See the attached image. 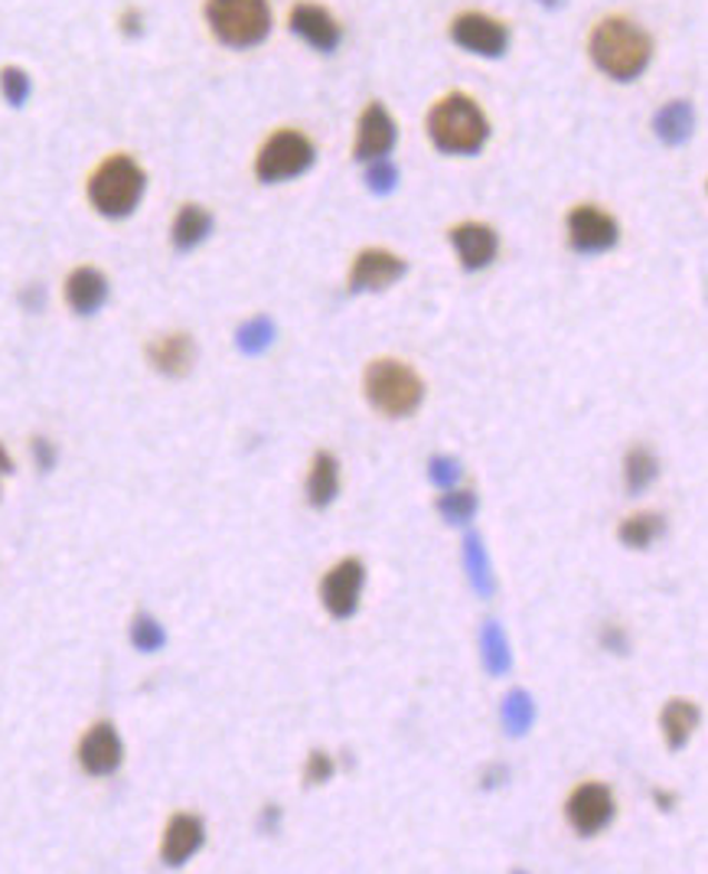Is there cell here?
Wrapping results in <instances>:
<instances>
[{
  "instance_id": "obj_1",
  "label": "cell",
  "mask_w": 708,
  "mask_h": 874,
  "mask_svg": "<svg viewBox=\"0 0 708 874\" xmlns=\"http://www.w3.org/2000/svg\"><path fill=\"white\" fill-rule=\"evenodd\" d=\"M588 52L607 79L634 82L647 72L654 59V40L640 23L627 17H605L588 40Z\"/></svg>"
},
{
  "instance_id": "obj_2",
  "label": "cell",
  "mask_w": 708,
  "mask_h": 874,
  "mask_svg": "<svg viewBox=\"0 0 708 874\" xmlns=\"http://www.w3.org/2000/svg\"><path fill=\"white\" fill-rule=\"evenodd\" d=\"M428 135L441 153L451 157H473L480 153L490 138V121L483 108L463 92L445 96L428 115Z\"/></svg>"
},
{
  "instance_id": "obj_3",
  "label": "cell",
  "mask_w": 708,
  "mask_h": 874,
  "mask_svg": "<svg viewBox=\"0 0 708 874\" xmlns=\"http://www.w3.org/2000/svg\"><path fill=\"white\" fill-rule=\"evenodd\" d=\"M144 187H148V177L138 167V160H131L128 153H114V157H104L96 167V173L89 177V199L101 216L124 219L138 209Z\"/></svg>"
},
{
  "instance_id": "obj_4",
  "label": "cell",
  "mask_w": 708,
  "mask_h": 874,
  "mask_svg": "<svg viewBox=\"0 0 708 874\" xmlns=\"http://www.w3.org/2000/svg\"><path fill=\"white\" fill-rule=\"evenodd\" d=\"M366 398L376 411L389 418H408L421 408L425 383L421 376L399 359H376L366 369Z\"/></svg>"
},
{
  "instance_id": "obj_5",
  "label": "cell",
  "mask_w": 708,
  "mask_h": 874,
  "mask_svg": "<svg viewBox=\"0 0 708 874\" xmlns=\"http://www.w3.org/2000/svg\"><path fill=\"white\" fill-rule=\"evenodd\" d=\"M206 23L219 43L252 49L271 33L268 0H206Z\"/></svg>"
},
{
  "instance_id": "obj_6",
  "label": "cell",
  "mask_w": 708,
  "mask_h": 874,
  "mask_svg": "<svg viewBox=\"0 0 708 874\" xmlns=\"http://www.w3.org/2000/svg\"><path fill=\"white\" fill-rule=\"evenodd\" d=\"M317 150L310 145V138H303L301 131H275L255 157V177L261 183H285L307 173L313 167Z\"/></svg>"
},
{
  "instance_id": "obj_7",
  "label": "cell",
  "mask_w": 708,
  "mask_h": 874,
  "mask_svg": "<svg viewBox=\"0 0 708 874\" xmlns=\"http://www.w3.org/2000/svg\"><path fill=\"white\" fill-rule=\"evenodd\" d=\"M614 813H617V803H614V793L607 789L605 783H581L568 803H565V816H568V826L575 828L578 835H598L614 823Z\"/></svg>"
},
{
  "instance_id": "obj_8",
  "label": "cell",
  "mask_w": 708,
  "mask_h": 874,
  "mask_svg": "<svg viewBox=\"0 0 708 874\" xmlns=\"http://www.w3.org/2000/svg\"><path fill=\"white\" fill-rule=\"evenodd\" d=\"M620 239L617 219L598 206H575L568 212V245L578 255H601Z\"/></svg>"
},
{
  "instance_id": "obj_9",
  "label": "cell",
  "mask_w": 708,
  "mask_h": 874,
  "mask_svg": "<svg viewBox=\"0 0 708 874\" xmlns=\"http://www.w3.org/2000/svg\"><path fill=\"white\" fill-rule=\"evenodd\" d=\"M451 40H455L460 49L473 52V56L497 59V56H503L506 47H509V27L500 23L497 17H490V13L467 10V13H460L455 23H451Z\"/></svg>"
},
{
  "instance_id": "obj_10",
  "label": "cell",
  "mask_w": 708,
  "mask_h": 874,
  "mask_svg": "<svg viewBox=\"0 0 708 874\" xmlns=\"http://www.w3.org/2000/svg\"><path fill=\"white\" fill-rule=\"evenodd\" d=\"M362 584H366V565L359 558H343L340 565H333L323 575L320 597H323V607L330 610V617H337V620L353 617L359 597H362Z\"/></svg>"
},
{
  "instance_id": "obj_11",
  "label": "cell",
  "mask_w": 708,
  "mask_h": 874,
  "mask_svg": "<svg viewBox=\"0 0 708 874\" xmlns=\"http://www.w3.org/2000/svg\"><path fill=\"white\" fill-rule=\"evenodd\" d=\"M405 271H408L405 258L386 251V248H366V251L356 255L353 275H350V294L386 291V288H392L402 278Z\"/></svg>"
},
{
  "instance_id": "obj_12",
  "label": "cell",
  "mask_w": 708,
  "mask_h": 874,
  "mask_svg": "<svg viewBox=\"0 0 708 874\" xmlns=\"http://www.w3.org/2000/svg\"><path fill=\"white\" fill-rule=\"evenodd\" d=\"M396 121L392 115L386 111L382 101H372L362 118H359V131H356V160L369 163V160H379V157H389V150L396 147Z\"/></svg>"
},
{
  "instance_id": "obj_13",
  "label": "cell",
  "mask_w": 708,
  "mask_h": 874,
  "mask_svg": "<svg viewBox=\"0 0 708 874\" xmlns=\"http://www.w3.org/2000/svg\"><path fill=\"white\" fill-rule=\"evenodd\" d=\"M121 757H124L121 737L108 722H99V725H92V728L86 731V737L79 744V764H82L86 774L108 777V774H114L121 767Z\"/></svg>"
},
{
  "instance_id": "obj_14",
  "label": "cell",
  "mask_w": 708,
  "mask_h": 874,
  "mask_svg": "<svg viewBox=\"0 0 708 874\" xmlns=\"http://www.w3.org/2000/svg\"><path fill=\"white\" fill-rule=\"evenodd\" d=\"M291 30L301 37L307 47H313L317 52H333L343 40V30L337 23V17L317 3H298L288 17Z\"/></svg>"
},
{
  "instance_id": "obj_15",
  "label": "cell",
  "mask_w": 708,
  "mask_h": 874,
  "mask_svg": "<svg viewBox=\"0 0 708 874\" xmlns=\"http://www.w3.org/2000/svg\"><path fill=\"white\" fill-rule=\"evenodd\" d=\"M451 245L460 255V265L467 271H483L493 265L497 251H500V239L490 226L483 222H460L451 229Z\"/></svg>"
},
{
  "instance_id": "obj_16",
  "label": "cell",
  "mask_w": 708,
  "mask_h": 874,
  "mask_svg": "<svg viewBox=\"0 0 708 874\" xmlns=\"http://www.w3.org/2000/svg\"><path fill=\"white\" fill-rule=\"evenodd\" d=\"M206 842V828L202 820L190 816V813H177L167 828H163V845H160V855L170 868H180L183 862H190Z\"/></svg>"
},
{
  "instance_id": "obj_17",
  "label": "cell",
  "mask_w": 708,
  "mask_h": 874,
  "mask_svg": "<svg viewBox=\"0 0 708 874\" xmlns=\"http://www.w3.org/2000/svg\"><path fill=\"white\" fill-rule=\"evenodd\" d=\"M148 359L160 376L183 379L197 362V342L190 334H167L148 346Z\"/></svg>"
},
{
  "instance_id": "obj_18",
  "label": "cell",
  "mask_w": 708,
  "mask_h": 874,
  "mask_svg": "<svg viewBox=\"0 0 708 874\" xmlns=\"http://www.w3.org/2000/svg\"><path fill=\"white\" fill-rule=\"evenodd\" d=\"M66 300L69 307L79 314V317H92L99 314L101 304L108 300V278L101 275L99 268H76L69 278H66Z\"/></svg>"
},
{
  "instance_id": "obj_19",
  "label": "cell",
  "mask_w": 708,
  "mask_h": 874,
  "mask_svg": "<svg viewBox=\"0 0 708 874\" xmlns=\"http://www.w3.org/2000/svg\"><path fill=\"white\" fill-rule=\"evenodd\" d=\"M340 493V464L333 454L320 450L310 464V474H307V503L313 509H327Z\"/></svg>"
},
{
  "instance_id": "obj_20",
  "label": "cell",
  "mask_w": 708,
  "mask_h": 874,
  "mask_svg": "<svg viewBox=\"0 0 708 874\" xmlns=\"http://www.w3.org/2000/svg\"><path fill=\"white\" fill-rule=\"evenodd\" d=\"M699 722H702V712H699V705H696V702L672 698V702L662 708V718H659V725H662V734H666V744H669V751H682V747L689 744V737H692V734H696V728H699Z\"/></svg>"
},
{
  "instance_id": "obj_21",
  "label": "cell",
  "mask_w": 708,
  "mask_h": 874,
  "mask_svg": "<svg viewBox=\"0 0 708 874\" xmlns=\"http://www.w3.org/2000/svg\"><path fill=\"white\" fill-rule=\"evenodd\" d=\"M209 232H212V216L202 206H197V202L180 206V212L173 219V229H170L177 251H193L197 245L206 242Z\"/></svg>"
},
{
  "instance_id": "obj_22",
  "label": "cell",
  "mask_w": 708,
  "mask_h": 874,
  "mask_svg": "<svg viewBox=\"0 0 708 874\" xmlns=\"http://www.w3.org/2000/svg\"><path fill=\"white\" fill-rule=\"evenodd\" d=\"M654 131H657L659 141L669 147L689 141V135H692V108L686 101L662 105L657 111V118H654Z\"/></svg>"
},
{
  "instance_id": "obj_23",
  "label": "cell",
  "mask_w": 708,
  "mask_h": 874,
  "mask_svg": "<svg viewBox=\"0 0 708 874\" xmlns=\"http://www.w3.org/2000/svg\"><path fill=\"white\" fill-rule=\"evenodd\" d=\"M657 477L659 460L650 447H634V450H627V457H624V484H627L630 496H640L644 489H650V486L657 484Z\"/></svg>"
},
{
  "instance_id": "obj_24",
  "label": "cell",
  "mask_w": 708,
  "mask_h": 874,
  "mask_svg": "<svg viewBox=\"0 0 708 874\" xmlns=\"http://www.w3.org/2000/svg\"><path fill=\"white\" fill-rule=\"evenodd\" d=\"M463 568L470 575V584L477 594L490 597L497 590L493 582V568H490V558H487V548H483V538L480 535H467L463 538Z\"/></svg>"
},
{
  "instance_id": "obj_25",
  "label": "cell",
  "mask_w": 708,
  "mask_h": 874,
  "mask_svg": "<svg viewBox=\"0 0 708 874\" xmlns=\"http://www.w3.org/2000/svg\"><path fill=\"white\" fill-rule=\"evenodd\" d=\"M662 529H666V519H662V516H657V513H637V516H627V519L620 523L617 538H620L627 548L644 552V548H650V545L657 542Z\"/></svg>"
},
{
  "instance_id": "obj_26",
  "label": "cell",
  "mask_w": 708,
  "mask_h": 874,
  "mask_svg": "<svg viewBox=\"0 0 708 874\" xmlns=\"http://www.w3.org/2000/svg\"><path fill=\"white\" fill-rule=\"evenodd\" d=\"M480 656H483V666H487L490 676H506L509 666H512L506 633L500 630V624H493V620H487L483 630H480Z\"/></svg>"
},
{
  "instance_id": "obj_27",
  "label": "cell",
  "mask_w": 708,
  "mask_h": 874,
  "mask_svg": "<svg viewBox=\"0 0 708 874\" xmlns=\"http://www.w3.org/2000/svg\"><path fill=\"white\" fill-rule=\"evenodd\" d=\"M532 722H536V705H532L529 692L512 688L503 698V728L512 737H522L526 731L532 728Z\"/></svg>"
},
{
  "instance_id": "obj_28",
  "label": "cell",
  "mask_w": 708,
  "mask_h": 874,
  "mask_svg": "<svg viewBox=\"0 0 708 874\" xmlns=\"http://www.w3.org/2000/svg\"><path fill=\"white\" fill-rule=\"evenodd\" d=\"M477 506H480L477 493H470V489H455V486L438 499V513H441V519L451 523V526H467V523L477 516Z\"/></svg>"
},
{
  "instance_id": "obj_29",
  "label": "cell",
  "mask_w": 708,
  "mask_h": 874,
  "mask_svg": "<svg viewBox=\"0 0 708 874\" xmlns=\"http://www.w3.org/2000/svg\"><path fill=\"white\" fill-rule=\"evenodd\" d=\"M271 340H275V324H271L268 317H252V320H249V324H242V327H239V334H236L239 349H242V352H249V356L265 352V349L271 346Z\"/></svg>"
},
{
  "instance_id": "obj_30",
  "label": "cell",
  "mask_w": 708,
  "mask_h": 874,
  "mask_svg": "<svg viewBox=\"0 0 708 874\" xmlns=\"http://www.w3.org/2000/svg\"><path fill=\"white\" fill-rule=\"evenodd\" d=\"M131 643H134L141 653H157V649L167 643V633H163V627H160L153 617L141 614V617H134V624H131Z\"/></svg>"
},
{
  "instance_id": "obj_31",
  "label": "cell",
  "mask_w": 708,
  "mask_h": 874,
  "mask_svg": "<svg viewBox=\"0 0 708 874\" xmlns=\"http://www.w3.org/2000/svg\"><path fill=\"white\" fill-rule=\"evenodd\" d=\"M366 183H369V190H372V193H379V196L392 193V190H396V183H399V170H396V163H392V160H386V157H379V160H369Z\"/></svg>"
},
{
  "instance_id": "obj_32",
  "label": "cell",
  "mask_w": 708,
  "mask_h": 874,
  "mask_svg": "<svg viewBox=\"0 0 708 874\" xmlns=\"http://www.w3.org/2000/svg\"><path fill=\"white\" fill-rule=\"evenodd\" d=\"M0 92L13 108H20L30 98V76L23 69H17V66L0 69Z\"/></svg>"
},
{
  "instance_id": "obj_33",
  "label": "cell",
  "mask_w": 708,
  "mask_h": 874,
  "mask_svg": "<svg viewBox=\"0 0 708 874\" xmlns=\"http://www.w3.org/2000/svg\"><path fill=\"white\" fill-rule=\"evenodd\" d=\"M428 477H431V484L435 486L451 489V486L460 480V464H457L455 457L438 454V457H431V464H428Z\"/></svg>"
},
{
  "instance_id": "obj_34",
  "label": "cell",
  "mask_w": 708,
  "mask_h": 874,
  "mask_svg": "<svg viewBox=\"0 0 708 874\" xmlns=\"http://www.w3.org/2000/svg\"><path fill=\"white\" fill-rule=\"evenodd\" d=\"M330 777H333V757H330V754H323V751H313V754L307 757V771H303L307 786L330 783Z\"/></svg>"
},
{
  "instance_id": "obj_35",
  "label": "cell",
  "mask_w": 708,
  "mask_h": 874,
  "mask_svg": "<svg viewBox=\"0 0 708 874\" xmlns=\"http://www.w3.org/2000/svg\"><path fill=\"white\" fill-rule=\"evenodd\" d=\"M33 454H37V464H40V470H52V464H56V450H52L50 440H33Z\"/></svg>"
},
{
  "instance_id": "obj_36",
  "label": "cell",
  "mask_w": 708,
  "mask_h": 874,
  "mask_svg": "<svg viewBox=\"0 0 708 874\" xmlns=\"http://www.w3.org/2000/svg\"><path fill=\"white\" fill-rule=\"evenodd\" d=\"M141 27H144V17H141V10H134V7H131V10H124V13H121V30H124L128 37H138V33H141Z\"/></svg>"
},
{
  "instance_id": "obj_37",
  "label": "cell",
  "mask_w": 708,
  "mask_h": 874,
  "mask_svg": "<svg viewBox=\"0 0 708 874\" xmlns=\"http://www.w3.org/2000/svg\"><path fill=\"white\" fill-rule=\"evenodd\" d=\"M605 646L617 649V653H627V639H624V633L617 630V627H610V630L605 633Z\"/></svg>"
},
{
  "instance_id": "obj_38",
  "label": "cell",
  "mask_w": 708,
  "mask_h": 874,
  "mask_svg": "<svg viewBox=\"0 0 708 874\" xmlns=\"http://www.w3.org/2000/svg\"><path fill=\"white\" fill-rule=\"evenodd\" d=\"M13 470V460H10V454L3 450V444H0V477H7Z\"/></svg>"
},
{
  "instance_id": "obj_39",
  "label": "cell",
  "mask_w": 708,
  "mask_h": 874,
  "mask_svg": "<svg viewBox=\"0 0 708 874\" xmlns=\"http://www.w3.org/2000/svg\"><path fill=\"white\" fill-rule=\"evenodd\" d=\"M654 799H657V806H666V810H669V806H672V796H669V793H654Z\"/></svg>"
},
{
  "instance_id": "obj_40",
  "label": "cell",
  "mask_w": 708,
  "mask_h": 874,
  "mask_svg": "<svg viewBox=\"0 0 708 874\" xmlns=\"http://www.w3.org/2000/svg\"><path fill=\"white\" fill-rule=\"evenodd\" d=\"M539 3H546V7H556V3H561V0H539Z\"/></svg>"
}]
</instances>
